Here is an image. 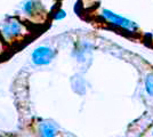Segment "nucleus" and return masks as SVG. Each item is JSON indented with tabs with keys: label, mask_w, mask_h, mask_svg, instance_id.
Returning <instances> with one entry per match:
<instances>
[{
	"label": "nucleus",
	"mask_w": 153,
	"mask_h": 137,
	"mask_svg": "<svg viewBox=\"0 0 153 137\" xmlns=\"http://www.w3.org/2000/svg\"><path fill=\"white\" fill-rule=\"evenodd\" d=\"M30 33L29 23L17 15L7 16L0 22V38L6 46L19 44Z\"/></svg>",
	"instance_id": "1"
},
{
	"label": "nucleus",
	"mask_w": 153,
	"mask_h": 137,
	"mask_svg": "<svg viewBox=\"0 0 153 137\" xmlns=\"http://www.w3.org/2000/svg\"><path fill=\"white\" fill-rule=\"evenodd\" d=\"M47 10L46 0H22L17 5L16 15L27 23H32L44 19Z\"/></svg>",
	"instance_id": "2"
},
{
	"label": "nucleus",
	"mask_w": 153,
	"mask_h": 137,
	"mask_svg": "<svg viewBox=\"0 0 153 137\" xmlns=\"http://www.w3.org/2000/svg\"><path fill=\"white\" fill-rule=\"evenodd\" d=\"M56 56V52L49 46L40 45L36 47L31 53V61L34 65L45 66L51 64Z\"/></svg>",
	"instance_id": "3"
},
{
	"label": "nucleus",
	"mask_w": 153,
	"mask_h": 137,
	"mask_svg": "<svg viewBox=\"0 0 153 137\" xmlns=\"http://www.w3.org/2000/svg\"><path fill=\"white\" fill-rule=\"evenodd\" d=\"M104 20H106L108 22H110L111 24H113L115 26H119L123 30H127V31H135L137 29V24L133 22V21L128 20L123 16H120L118 14H114L113 12L108 10V9H103L102 13H101Z\"/></svg>",
	"instance_id": "4"
},
{
	"label": "nucleus",
	"mask_w": 153,
	"mask_h": 137,
	"mask_svg": "<svg viewBox=\"0 0 153 137\" xmlns=\"http://www.w3.org/2000/svg\"><path fill=\"white\" fill-rule=\"evenodd\" d=\"M39 134L41 137H54L56 135V129L51 124H41L39 126Z\"/></svg>",
	"instance_id": "5"
},
{
	"label": "nucleus",
	"mask_w": 153,
	"mask_h": 137,
	"mask_svg": "<svg viewBox=\"0 0 153 137\" xmlns=\"http://www.w3.org/2000/svg\"><path fill=\"white\" fill-rule=\"evenodd\" d=\"M66 10L63 9V8H58L56 9L54 13H53V20L54 21H62L66 17Z\"/></svg>",
	"instance_id": "6"
},
{
	"label": "nucleus",
	"mask_w": 153,
	"mask_h": 137,
	"mask_svg": "<svg viewBox=\"0 0 153 137\" xmlns=\"http://www.w3.org/2000/svg\"><path fill=\"white\" fill-rule=\"evenodd\" d=\"M5 44H4V41L1 40V38H0V54L4 52V48H5Z\"/></svg>",
	"instance_id": "7"
}]
</instances>
